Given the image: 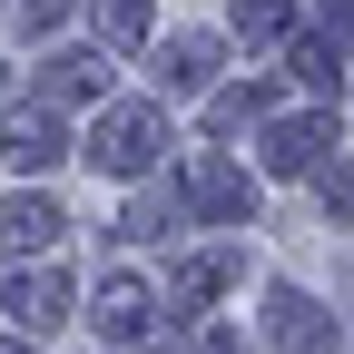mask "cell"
<instances>
[{
    "label": "cell",
    "mask_w": 354,
    "mask_h": 354,
    "mask_svg": "<svg viewBox=\"0 0 354 354\" xmlns=\"http://www.w3.org/2000/svg\"><path fill=\"white\" fill-rule=\"evenodd\" d=\"M158 148H167V109L158 99H128V109H109L88 128V167H109V177H138Z\"/></svg>",
    "instance_id": "1"
},
{
    "label": "cell",
    "mask_w": 354,
    "mask_h": 354,
    "mask_svg": "<svg viewBox=\"0 0 354 354\" xmlns=\"http://www.w3.org/2000/svg\"><path fill=\"white\" fill-rule=\"evenodd\" d=\"M109 99V50H50L39 59V109H99Z\"/></svg>",
    "instance_id": "2"
},
{
    "label": "cell",
    "mask_w": 354,
    "mask_h": 354,
    "mask_svg": "<svg viewBox=\"0 0 354 354\" xmlns=\"http://www.w3.org/2000/svg\"><path fill=\"white\" fill-rule=\"evenodd\" d=\"M187 207H207V216H227V227H246L256 216V187H246V167H227L216 148H197L187 158V187H177Z\"/></svg>",
    "instance_id": "3"
},
{
    "label": "cell",
    "mask_w": 354,
    "mask_h": 354,
    "mask_svg": "<svg viewBox=\"0 0 354 354\" xmlns=\"http://www.w3.org/2000/svg\"><path fill=\"white\" fill-rule=\"evenodd\" d=\"M266 335H276V354H335V315L315 295H295V286L266 295Z\"/></svg>",
    "instance_id": "4"
},
{
    "label": "cell",
    "mask_w": 354,
    "mask_h": 354,
    "mask_svg": "<svg viewBox=\"0 0 354 354\" xmlns=\"http://www.w3.org/2000/svg\"><path fill=\"white\" fill-rule=\"evenodd\" d=\"M0 158H10L20 177H39V167L69 158V128H59L50 109H20V118H0Z\"/></svg>",
    "instance_id": "5"
},
{
    "label": "cell",
    "mask_w": 354,
    "mask_h": 354,
    "mask_svg": "<svg viewBox=\"0 0 354 354\" xmlns=\"http://www.w3.org/2000/svg\"><path fill=\"white\" fill-rule=\"evenodd\" d=\"M216 50H227L216 30H177L167 50H158V88H167V99H197V88L216 79Z\"/></svg>",
    "instance_id": "6"
},
{
    "label": "cell",
    "mask_w": 354,
    "mask_h": 354,
    "mask_svg": "<svg viewBox=\"0 0 354 354\" xmlns=\"http://www.w3.org/2000/svg\"><path fill=\"white\" fill-rule=\"evenodd\" d=\"M69 276H59V266H30V276H10V315L30 325V335H50V325H69Z\"/></svg>",
    "instance_id": "7"
},
{
    "label": "cell",
    "mask_w": 354,
    "mask_h": 354,
    "mask_svg": "<svg viewBox=\"0 0 354 354\" xmlns=\"http://www.w3.org/2000/svg\"><path fill=\"white\" fill-rule=\"evenodd\" d=\"M88 325H99L109 344H138V335H148V286H138V276H99V295H88Z\"/></svg>",
    "instance_id": "8"
},
{
    "label": "cell",
    "mask_w": 354,
    "mask_h": 354,
    "mask_svg": "<svg viewBox=\"0 0 354 354\" xmlns=\"http://www.w3.org/2000/svg\"><path fill=\"white\" fill-rule=\"evenodd\" d=\"M59 227H69V216L50 197H10V207H0V256H50Z\"/></svg>",
    "instance_id": "9"
},
{
    "label": "cell",
    "mask_w": 354,
    "mask_h": 354,
    "mask_svg": "<svg viewBox=\"0 0 354 354\" xmlns=\"http://www.w3.org/2000/svg\"><path fill=\"white\" fill-rule=\"evenodd\" d=\"M227 276H236V256H177V276H167L177 325H197V315H207V295H227Z\"/></svg>",
    "instance_id": "10"
},
{
    "label": "cell",
    "mask_w": 354,
    "mask_h": 354,
    "mask_svg": "<svg viewBox=\"0 0 354 354\" xmlns=\"http://www.w3.org/2000/svg\"><path fill=\"white\" fill-rule=\"evenodd\" d=\"M315 158H325V118H276L266 128V167L276 177H315Z\"/></svg>",
    "instance_id": "11"
},
{
    "label": "cell",
    "mask_w": 354,
    "mask_h": 354,
    "mask_svg": "<svg viewBox=\"0 0 354 354\" xmlns=\"http://www.w3.org/2000/svg\"><path fill=\"white\" fill-rule=\"evenodd\" d=\"M177 227H187V197H158V187H138V197H128V216H118V236H138V246H158V236H177Z\"/></svg>",
    "instance_id": "12"
},
{
    "label": "cell",
    "mask_w": 354,
    "mask_h": 354,
    "mask_svg": "<svg viewBox=\"0 0 354 354\" xmlns=\"http://www.w3.org/2000/svg\"><path fill=\"white\" fill-rule=\"evenodd\" d=\"M266 109H276V79H246V88H216V99H207V128H216V138H227V128H246V118H266Z\"/></svg>",
    "instance_id": "13"
},
{
    "label": "cell",
    "mask_w": 354,
    "mask_h": 354,
    "mask_svg": "<svg viewBox=\"0 0 354 354\" xmlns=\"http://www.w3.org/2000/svg\"><path fill=\"white\" fill-rule=\"evenodd\" d=\"M99 39L109 50H138L148 39V0H99Z\"/></svg>",
    "instance_id": "14"
},
{
    "label": "cell",
    "mask_w": 354,
    "mask_h": 354,
    "mask_svg": "<svg viewBox=\"0 0 354 354\" xmlns=\"http://www.w3.org/2000/svg\"><path fill=\"white\" fill-rule=\"evenodd\" d=\"M286 30H295L286 0H236V39H256V50H266V39H286Z\"/></svg>",
    "instance_id": "15"
},
{
    "label": "cell",
    "mask_w": 354,
    "mask_h": 354,
    "mask_svg": "<svg viewBox=\"0 0 354 354\" xmlns=\"http://www.w3.org/2000/svg\"><path fill=\"white\" fill-rule=\"evenodd\" d=\"M295 79H305V88H325V99H335V79H344L335 39H295Z\"/></svg>",
    "instance_id": "16"
},
{
    "label": "cell",
    "mask_w": 354,
    "mask_h": 354,
    "mask_svg": "<svg viewBox=\"0 0 354 354\" xmlns=\"http://www.w3.org/2000/svg\"><path fill=\"white\" fill-rule=\"evenodd\" d=\"M59 20H69V0H10V30L20 39H50Z\"/></svg>",
    "instance_id": "17"
},
{
    "label": "cell",
    "mask_w": 354,
    "mask_h": 354,
    "mask_svg": "<svg viewBox=\"0 0 354 354\" xmlns=\"http://www.w3.org/2000/svg\"><path fill=\"white\" fill-rule=\"evenodd\" d=\"M315 197H325V216H354V177H344V167H335V177L315 167Z\"/></svg>",
    "instance_id": "18"
},
{
    "label": "cell",
    "mask_w": 354,
    "mask_h": 354,
    "mask_svg": "<svg viewBox=\"0 0 354 354\" xmlns=\"http://www.w3.org/2000/svg\"><path fill=\"white\" fill-rule=\"evenodd\" d=\"M187 354H246V344H236V335H227V325H207V335H197V344H187Z\"/></svg>",
    "instance_id": "19"
},
{
    "label": "cell",
    "mask_w": 354,
    "mask_h": 354,
    "mask_svg": "<svg viewBox=\"0 0 354 354\" xmlns=\"http://www.w3.org/2000/svg\"><path fill=\"white\" fill-rule=\"evenodd\" d=\"M325 20H335V30H354V0H325Z\"/></svg>",
    "instance_id": "20"
},
{
    "label": "cell",
    "mask_w": 354,
    "mask_h": 354,
    "mask_svg": "<svg viewBox=\"0 0 354 354\" xmlns=\"http://www.w3.org/2000/svg\"><path fill=\"white\" fill-rule=\"evenodd\" d=\"M0 354H30V344H10V335H0Z\"/></svg>",
    "instance_id": "21"
}]
</instances>
